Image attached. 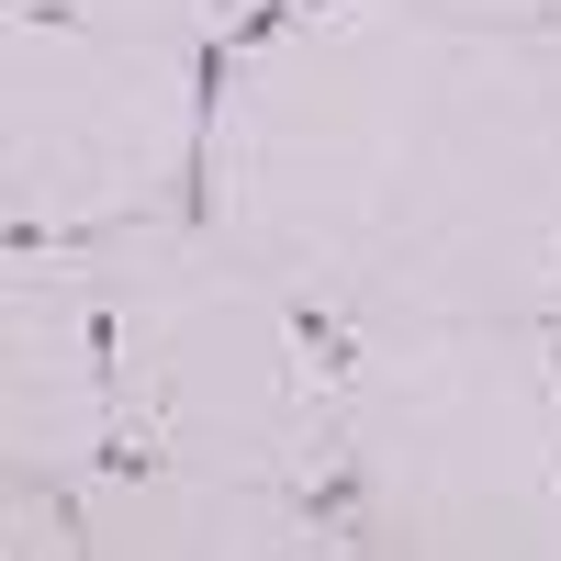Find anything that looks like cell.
<instances>
[{
    "label": "cell",
    "instance_id": "cell-1",
    "mask_svg": "<svg viewBox=\"0 0 561 561\" xmlns=\"http://www.w3.org/2000/svg\"><path fill=\"white\" fill-rule=\"evenodd\" d=\"M293 337L325 359V370H348V337H337V325H325V314H293Z\"/></svg>",
    "mask_w": 561,
    "mask_h": 561
}]
</instances>
